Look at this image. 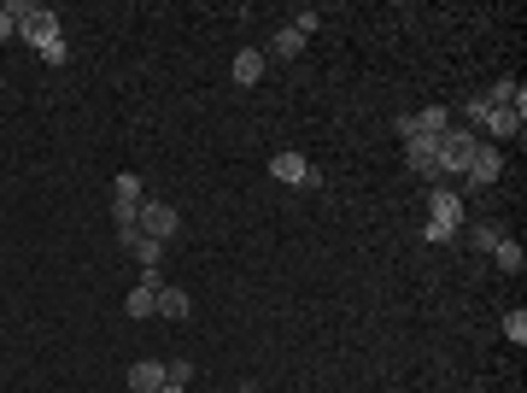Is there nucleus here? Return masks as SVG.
Returning a JSON list of instances; mask_svg holds the SVG:
<instances>
[{"mask_svg":"<svg viewBox=\"0 0 527 393\" xmlns=\"http://www.w3.org/2000/svg\"><path fill=\"white\" fill-rule=\"evenodd\" d=\"M12 18H18V35H24L30 47H42V42H53V35H65V30H59V12L30 6V0H12Z\"/></svg>","mask_w":527,"mask_h":393,"instance_id":"nucleus-1","label":"nucleus"},{"mask_svg":"<svg viewBox=\"0 0 527 393\" xmlns=\"http://www.w3.org/2000/svg\"><path fill=\"white\" fill-rule=\"evenodd\" d=\"M474 147H481L474 129H446V135H439V177H463Z\"/></svg>","mask_w":527,"mask_h":393,"instance_id":"nucleus-2","label":"nucleus"},{"mask_svg":"<svg viewBox=\"0 0 527 393\" xmlns=\"http://www.w3.org/2000/svg\"><path fill=\"white\" fill-rule=\"evenodd\" d=\"M135 229H141V235H153V241H170L176 229H182V217H176V206H165V200H141Z\"/></svg>","mask_w":527,"mask_h":393,"instance_id":"nucleus-3","label":"nucleus"},{"mask_svg":"<svg viewBox=\"0 0 527 393\" xmlns=\"http://www.w3.org/2000/svg\"><path fill=\"white\" fill-rule=\"evenodd\" d=\"M405 165L417 170V177L439 182V135H410V141H405Z\"/></svg>","mask_w":527,"mask_h":393,"instance_id":"nucleus-4","label":"nucleus"},{"mask_svg":"<svg viewBox=\"0 0 527 393\" xmlns=\"http://www.w3.org/2000/svg\"><path fill=\"white\" fill-rule=\"evenodd\" d=\"M158 288H165V276L158 270H141V282H135V293L123 300V312L141 323V317H158Z\"/></svg>","mask_w":527,"mask_h":393,"instance_id":"nucleus-5","label":"nucleus"},{"mask_svg":"<svg viewBox=\"0 0 527 393\" xmlns=\"http://www.w3.org/2000/svg\"><path fill=\"white\" fill-rule=\"evenodd\" d=\"M498 170H504V153H498L493 141H481L469 153V170H463V182H469V188H486V182H498Z\"/></svg>","mask_w":527,"mask_h":393,"instance_id":"nucleus-6","label":"nucleus"},{"mask_svg":"<svg viewBox=\"0 0 527 393\" xmlns=\"http://www.w3.org/2000/svg\"><path fill=\"white\" fill-rule=\"evenodd\" d=\"M428 224L451 229V235H463V200H457L451 188H434V200H428Z\"/></svg>","mask_w":527,"mask_h":393,"instance_id":"nucleus-7","label":"nucleus"},{"mask_svg":"<svg viewBox=\"0 0 527 393\" xmlns=\"http://www.w3.org/2000/svg\"><path fill=\"white\" fill-rule=\"evenodd\" d=\"M270 177H275V182H293V188H305L311 158H305V153H275V158H270Z\"/></svg>","mask_w":527,"mask_h":393,"instance_id":"nucleus-8","label":"nucleus"},{"mask_svg":"<svg viewBox=\"0 0 527 393\" xmlns=\"http://www.w3.org/2000/svg\"><path fill=\"white\" fill-rule=\"evenodd\" d=\"M158 388H165V364L135 359V364H129V393H158Z\"/></svg>","mask_w":527,"mask_h":393,"instance_id":"nucleus-9","label":"nucleus"},{"mask_svg":"<svg viewBox=\"0 0 527 393\" xmlns=\"http://www.w3.org/2000/svg\"><path fill=\"white\" fill-rule=\"evenodd\" d=\"M264 65H270V59H264L258 47H241V53H235V82H241V89H253V82L264 77Z\"/></svg>","mask_w":527,"mask_h":393,"instance_id":"nucleus-10","label":"nucleus"},{"mask_svg":"<svg viewBox=\"0 0 527 393\" xmlns=\"http://www.w3.org/2000/svg\"><path fill=\"white\" fill-rule=\"evenodd\" d=\"M158 317H176V323H187V317H194V300H187V288H158Z\"/></svg>","mask_w":527,"mask_h":393,"instance_id":"nucleus-11","label":"nucleus"},{"mask_svg":"<svg viewBox=\"0 0 527 393\" xmlns=\"http://www.w3.org/2000/svg\"><path fill=\"white\" fill-rule=\"evenodd\" d=\"M147 194H141V177H135V170H123L118 182H111V206H141Z\"/></svg>","mask_w":527,"mask_h":393,"instance_id":"nucleus-12","label":"nucleus"},{"mask_svg":"<svg viewBox=\"0 0 527 393\" xmlns=\"http://www.w3.org/2000/svg\"><path fill=\"white\" fill-rule=\"evenodd\" d=\"M493 259H498V270H510V276H522V270H527V253L516 247V241H498V247H493Z\"/></svg>","mask_w":527,"mask_h":393,"instance_id":"nucleus-13","label":"nucleus"},{"mask_svg":"<svg viewBox=\"0 0 527 393\" xmlns=\"http://www.w3.org/2000/svg\"><path fill=\"white\" fill-rule=\"evenodd\" d=\"M270 53H275V59H299V53H305V35H299V30H293V24H287V30H275V42H270Z\"/></svg>","mask_w":527,"mask_h":393,"instance_id":"nucleus-14","label":"nucleus"},{"mask_svg":"<svg viewBox=\"0 0 527 393\" xmlns=\"http://www.w3.org/2000/svg\"><path fill=\"white\" fill-rule=\"evenodd\" d=\"M129 253L141 259V270H158V259H165V241H153V235H135V241H129Z\"/></svg>","mask_w":527,"mask_h":393,"instance_id":"nucleus-15","label":"nucleus"},{"mask_svg":"<svg viewBox=\"0 0 527 393\" xmlns=\"http://www.w3.org/2000/svg\"><path fill=\"white\" fill-rule=\"evenodd\" d=\"M498 241H504V224H474V229H469V247H474V253H493Z\"/></svg>","mask_w":527,"mask_h":393,"instance_id":"nucleus-16","label":"nucleus"},{"mask_svg":"<svg viewBox=\"0 0 527 393\" xmlns=\"http://www.w3.org/2000/svg\"><path fill=\"white\" fill-rule=\"evenodd\" d=\"M446 129H451V112H446V106H428V112L417 118V135H446Z\"/></svg>","mask_w":527,"mask_h":393,"instance_id":"nucleus-17","label":"nucleus"},{"mask_svg":"<svg viewBox=\"0 0 527 393\" xmlns=\"http://www.w3.org/2000/svg\"><path fill=\"white\" fill-rule=\"evenodd\" d=\"M35 53H42L47 65H65V59H71V47H65V35H53V42H42Z\"/></svg>","mask_w":527,"mask_h":393,"instance_id":"nucleus-18","label":"nucleus"},{"mask_svg":"<svg viewBox=\"0 0 527 393\" xmlns=\"http://www.w3.org/2000/svg\"><path fill=\"white\" fill-rule=\"evenodd\" d=\"M317 24H322V12H317V6H299V12H293V30H299V35H311Z\"/></svg>","mask_w":527,"mask_h":393,"instance_id":"nucleus-19","label":"nucleus"},{"mask_svg":"<svg viewBox=\"0 0 527 393\" xmlns=\"http://www.w3.org/2000/svg\"><path fill=\"white\" fill-rule=\"evenodd\" d=\"M187 376H194V364H187V359H170V364H165V382L187 388Z\"/></svg>","mask_w":527,"mask_h":393,"instance_id":"nucleus-20","label":"nucleus"},{"mask_svg":"<svg viewBox=\"0 0 527 393\" xmlns=\"http://www.w3.org/2000/svg\"><path fill=\"white\" fill-rule=\"evenodd\" d=\"M504 335L522 347V340H527V312H510V317H504Z\"/></svg>","mask_w":527,"mask_h":393,"instance_id":"nucleus-21","label":"nucleus"},{"mask_svg":"<svg viewBox=\"0 0 527 393\" xmlns=\"http://www.w3.org/2000/svg\"><path fill=\"white\" fill-rule=\"evenodd\" d=\"M422 241H428V247H451L457 235H451V229H439V224H422Z\"/></svg>","mask_w":527,"mask_h":393,"instance_id":"nucleus-22","label":"nucleus"},{"mask_svg":"<svg viewBox=\"0 0 527 393\" xmlns=\"http://www.w3.org/2000/svg\"><path fill=\"white\" fill-rule=\"evenodd\" d=\"M6 35H18V18H12V6H0V42Z\"/></svg>","mask_w":527,"mask_h":393,"instance_id":"nucleus-23","label":"nucleus"},{"mask_svg":"<svg viewBox=\"0 0 527 393\" xmlns=\"http://www.w3.org/2000/svg\"><path fill=\"white\" fill-rule=\"evenodd\" d=\"M158 393H187V388H176V382H165V388H158Z\"/></svg>","mask_w":527,"mask_h":393,"instance_id":"nucleus-24","label":"nucleus"},{"mask_svg":"<svg viewBox=\"0 0 527 393\" xmlns=\"http://www.w3.org/2000/svg\"><path fill=\"white\" fill-rule=\"evenodd\" d=\"M0 89H6V77H0Z\"/></svg>","mask_w":527,"mask_h":393,"instance_id":"nucleus-25","label":"nucleus"},{"mask_svg":"<svg viewBox=\"0 0 527 393\" xmlns=\"http://www.w3.org/2000/svg\"><path fill=\"white\" fill-rule=\"evenodd\" d=\"M246 393H253V388H246Z\"/></svg>","mask_w":527,"mask_h":393,"instance_id":"nucleus-26","label":"nucleus"}]
</instances>
